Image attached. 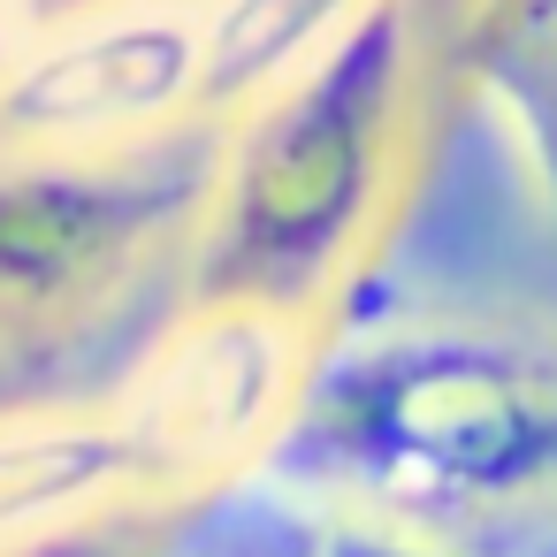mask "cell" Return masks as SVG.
I'll return each mask as SVG.
<instances>
[{
	"instance_id": "cell-1",
	"label": "cell",
	"mask_w": 557,
	"mask_h": 557,
	"mask_svg": "<svg viewBox=\"0 0 557 557\" xmlns=\"http://www.w3.org/2000/svg\"><path fill=\"white\" fill-rule=\"evenodd\" d=\"M313 511L420 534L557 511V336L481 321L359 329L306 382L252 466Z\"/></svg>"
},
{
	"instance_id": "cell-2",
	"label": "cell",
	"mask_w": 557,
	"mask_h": 557,
	"mask_svg": "<svg viewBox=\"0 0 557 557\" xmlns=\"http://www.w3.org/2000/svg\"><path fill=\"white\" fill-rule=\"evenodd\" d=\"M420 92V0H374L222 123L184 298L306 321L382 230Z\"/></svg>"
},
{
	"instance_id": "cell-3",
	"label": "cell",
	"mask_w": 557,
	"mask_h": 557,
	"mask_svg": "<svg viewBox=\"0 0 557 557\" xmlns=\"http://www.w3.org/2000/svg\"><path fill=\"white\" fill-rule=\"evenodd\" d=\"M214 146L222 115L131 153H0V336H62L153 252H191Z\"/></svg>"
},
{
	"instance_id": "cell-4",
	"label": "cell",
	"mask_w": 557,
	"mask_h": 557,
	"mask_svg": "<svg viewBox=\"0 0 557 557\" xmlns=\"http://www.w3.org/2000/svg\"><path fill=\"white\" fill-rule=\"evenodd\" d=\"M298 382H306L298 321L230 298H184V313L123 374L108 412L123 420L153 496H184L252 473Z\"/></svg>"
},
{
	"instance_id": "cell-5",
	"label": "cell",
	"mask_w": 557,
	"mask_h": 557,
	"mask_svg": "<svg viewBox=\"0 0 557 557\" xmlns=\"http://www.w3.org/2000/svg\"><path fill=\"white\" fill-rule=\"evenodd\" d=\"M207 115V16L146 9L47 39L0 77V153H131Z\"/></svg>"
},
{
	"instance_id": "cell-6",
	"label": "cell",
	"mask_w": 557,
	"mask_h": 557,
	"mask_svg": "<svg viewBox=\"0 0 557 557\" xmlns=\"http://www.w3.org/2000/svg\"><path fill=\"white\" fill-rule=\"evenodd\" d=\"M138 496L153 481L108 405L0 412V557H39Z\"/></svg>"
},
{
	"instance_id": "cell-7",
	"label": "cell",
	"mask_w": 557,
	"mask_h": 557,
	"mask_svg": "<svg viewBox=\"0 0 557 557\" xmlns=\"http://www.w3.org/2000/svg\"><path fill=\"white\" fill-rule=\"evenodd\" d=\"M473 85L504 146L519 153L534 207L557 222V0H504L473 54Z\"/></svg>"
},
{
	"instance_id": "cell-8",
	"label": "cell",
	"mask_w": 557,
	"mask_h": 557,
	"mask_svg": "<svg viewBox=\"0 0 557 557\" xmlns=\"http://www.w3.org/2000/svg\"><path fill=\"white\" fill-rule=\"evenodd\" d=\"M374 0H214L207 9V115H237L283 70L321 54Z\"/></svg>"
},
{
	"instance_id": "cell-9",
	"label": "cell",
	"mask_w": 557,
	"mask_h": 557,
	"mask_svg": "<svg viewBox=\"0 0 557 557\" xmlns=\"http://www.w3.org/2000/svg\"><path fill=\"white\" fill-rule=\"evenodd\" d=\"M313 557H466V549H450L443 534L397 527V519H367V511H329V519H321V542H313Z\"/></svg>"
},
{
	"instance_id": "cell-10",
	"label": "cell",
	"mask_w": 557,
	"mask_h": 557,
	"mask_svg": "<svg viewBox=\"0 0 557 557\" xmlns=\"http://www.w3.org/2000/svg\"><path fill=\"white\" fill-rule=\"evenodd\" d=\"M16 9V32L24 39H47V32H70V24H100V16H146V9H214V0H9Z\"/></svg>"
},
{
	"instance_id": "cell-11",
	"label": "cell",
	"mask_w": 557,
	"mask_h": 557,
	"mask_svg": "<svg viewBox=\"0 0 557 557\" xmlns=\"http://www.w3.org/2000/svg\"><path fill=\"white\" fill-rule=\"evenodd\" d=\"M39 557H169V549H123V542H108V534H70V542H54V549H39Z\"/></svg>"
},
{
	"instance_id": "cell-12",
	"label": "cell",
	"mask_w": 557,
	"mask_h": 557,
	"mask_svg": "<svg viewBox=\"0 0 557 557\" xmlns=\"http://www.w3.org/2000/svg\"><path fill=\"white\" fill-rule=\"evenodd\" d=\"M24 54V32H16V9L0 0V77H9V62Z\"/></svg>"
}]
</instances>
